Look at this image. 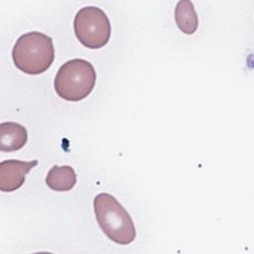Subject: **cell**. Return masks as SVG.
<instances>
[{
  "label": "cell",
  "mask_w": 254,
  "mask_h": 254,
  "mask_svg": "<svg viewBox=\"0 0 254 254\" xmlns=\"http://www.w3.org/2000/svg\"><path fill=\"white\" fill-rule=\"evenodd\" d=\"M14 64L28 74L46 71L55 59L53 39L41 32L33 31L20 36L12 50Z\"/></svg>",
  "instance_id": "obj_1"
},
{
  "label": "cell",
  "mask_w": 254,
  "mask_h": 254,
  "mask_svg": "<svg viewBox=\"0 0 254 254\" xmlns=\"http://www.w3.org/2000/svg\"><path fill=\"white\" fill-rule=\"evenodd\" d=\"M93 208L101 230L110 240L121 245L134 241L136 237L134 222L113 195L106 192L98 193L93 199Z\"/></svg>",
  "instance_id": "obj_2"
},
{
  "label": "cell",
  "mask_w": 254,
  "mask_h": 254,
  "mask_svg": "<svg viewBox=\"0 0 254 254\" xmlns=\"http://www.w3.org/2000/svg\"><path fill=\"white\" fill-rule=\"evenodd\" d=\"M95 81L96 72L93 65L83 59H73L59 68L54 85L61 98L79 101L92 91Z\"/></svg>",
  "instance_id": "obj_3"
},
{
  "label": "cell",
  "mask_w": 254,
  "mask_h": 254,
  "mask_svg": "<svg viewBox=\"0 0 254 254\" xmlns=\"http://www.w3.org/2000/svg\"><path fill=\"white\" fill-rule=\"evenodd\" d=\"M73 30L77 40L92 50L105 46L111 35L107 15L95 6H85L77 11L73 20Z\"/></svg>",
  "instance_id": "obj_4"
},
{
  "label": "cell",
  "mask_w": 254,
  "mask_h": 254,
  "mask_svg": "<svg viewBox=\"0 0 254 254\" xmlns=\"http://www.w3.org/2000/svg\"><path fill=\"white\" fill-rule=\"evenodd\" d=\"M38 165L37 160L18 161L7 160L0 163V190L11 192L18 190L25 183L26 175Z\"/></svg>",
  "instance_id": "obj_5"
},
{
  "label": "cell",
  "mask_w": 254,
  "mask_h": 254,
  "mask_svg": "<svg viewBox=\"0 0 254 254\" xmlns=\"http://www.w3.org/2000/svg\"><path fill=\"white\" fill-rule=\"evenodd\" d=\"M28 140L27 129L16 122H3L0 124V150L14 152L24 147Z\"/></svg>",
  "instance_id": "obj_6"
},
{
  "label": "cell",
  "mask_w": 254,
  "mask_h": 254,
  "mask_svg": "<svg viewBox=\"0 0 254 254\" xmlns=\"http://www.w3.org/2000/svg\"><path fill=\"white\" fill-rule=\"evenodd\" d=\"M47 186L56 191L70 190L76 184V174L70 166H54L46 177Z\"/></svg>",
  "instance_id": "obj_7"
},
{
  "label": "cell",
  "mask_w": 254,
  "mask_h": 254,
  "mask_svg": "<svg viewBox=\"0 0 254 254\" xmlns=\"http://www.w3.org/2000/svg\"><path fill=\"white\" fill-rule=\"evenodd\" d=\"M175 20L179 29L187 34H193L198 26V17L191 1L181 0L175 8Z\"/></svg>",
  "instance_id": "obj_8"
}]
</instances>
